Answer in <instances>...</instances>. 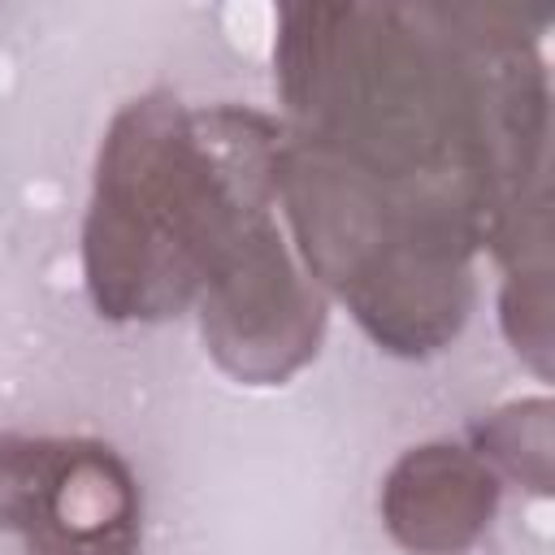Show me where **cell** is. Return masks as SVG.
Instances as JSON below:
<instances>
[{
    "instance_id": "8992f818",
    "label": "cell",
    "mask_w": 555,
    "mask_h": 555,
    "mask_svg": "<svg viewBox=\"0 0 555 555\" xmlns=\"http://www.w3.org/2000/svg\"><path fill=\"white\" fill-rule=\"evenodd\" d=\"M503 499V477L464 442L408 447L382 477L377 512L408 555H464L486 538Z\"/></svg>"
},
{
    "instance_id": "52a82bcc",
    "label": "cell",
    "mask_w": 555,
    "mask_h": 555,
    "mask_svg": "<svg viewBox=\"0 0 555 555\" xmlns=\"http://www.w3.org/2000/svg\"><path fill=\"white\" fill-rule=\"evenodd\" d=\"M473 451L499 473L520 481L533 494H551L555 434H551V399H512L473 425Z\"/></svg>"
},
{
    "instance_id": "3957f363",
    "label": "cell",
    "mask_w": 555,
    "mask_h": 555,
    "mask_svg": "<svg viewBox=\"0 0 555 555\" xmlns=\"http://www.w3.org/2000/svg\"><path fill=\"white\" fill-rule=\"evenodd\" d=\"M278 212L308 278L399 360L447 351L477 304V247L382 199L282 130Z\"/></svg>"
},
{
    "instance_id": "277c9868",
    "label": "cell",
    "mask_w": 555,
    "mask_h": 555,
    "mask_svg": "<svg viewBox=\"0 0 555 555\" xmlns=\"http://www.w3.org/2000/svg\"><path fill=\"white\" fill-rule=\"evenodd\" d=\"M0 533L26 555H139V477L104 438L0 434Z\"/></svg>"
},
{
    "instance_id": "6da1fadb",
    "label": "cell",
    "mask_w": 555,
    "mask_h": 555,
    "mask_svg": "<svg viewBox=\"0 0 555 555\" xmlns=\"http://www.w3.org/2000/svg\"><path fill=\"white\" fill-rule=\"evenodd\" d=\"M542 30L516 4H282L278 121L395 208L494 251L551 217Z\"/></svg>"
},
{
    "instance_id": "5b68a950",
    "label": "cell",
    "mask_w": 555,
    "mask_h": 555,
    "mask_svg": "<svg viewBox=\"0 0 555 555\" xmlns=\"http://www.w3.org/2000/svg\"><path fill=\"white\" fill-rule=\"evenodd\" d=\"M208 356L243 386H282L317 360L330 299L299 264L278 212L260 217L195 299Z\"/></svg>"
},
{
    "instance_id": "ba28073f",
    "label": "cell",
    "mask_w": 555,
    "mask_h": 555,
    "mask_svg": "<svg viewBox=\"0 0 555 555\" xmlns=\"http://www.w3.org/2000/svg\"><path fill=\"white\" fill-rule=\"evenodd\" d=\"M499 325L538 377H551V269L503 273Z\"/></svg>"
},
{
    "instance_id": "7a4b0ae2",
    "label": "cell",
    "mask_w": 555,
    "mask_h": 555,
    "mask_svg": "<svg viewBox=\"0 0 555 555\" xmlns=\"http://www.w3.org/2000/svg\"><path fill=\"white\" fill-rule=\"evenodd\" d=\"M282 121L243 104L126 100L91 165L82 286L104 321H169L195 308L225 251L278 212Z\"/></svg>"
}]
</instances>
